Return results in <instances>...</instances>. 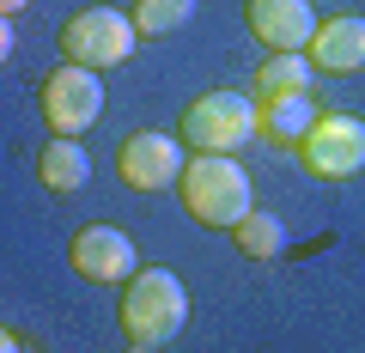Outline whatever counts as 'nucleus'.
Masks as SVG:
<instances>
[{
	"label": "nucleus",
	"instance_id": "f257e3e1",
	"mask_svg": "<svg viewBox=\"0 0 365 353\" xmlns=\"http://www.w3.org/2000/svg\"><path fill=\"white\" fill-rule=\"evenodd\" d=\"M122 335L134 341V347H165L170 335H182V323H189V287H182V275H170V268H134L128 280H122Z\"/></svg>",
	"mask_w": 365,
	"mask_h": 353
},
{
	"label": "nucleus",
	"instance_id": "f03ea898",
	"mask_svg": "<svg viewBox=\"0 0 365 353\" xmlns=\"http://www.w3.org/2000/svg\"><path fill=\"white\" fill-rule=\"evenodd\" d=\"M177 189H182V208H189V220L207 225V232H232V225L244 220L250 208H256L250 170L237 165V158H225V153H195L189 165H182Z\"/></svg>",
	"mask_w": 365,
	"mask_h": 353
},
{
	"label": "nucleus",
	"instance_id": "7ed1b4c3",
	"mask_svg": "<svg viewBox=\"0 0 365 353\" xmlns=\"http://www.w3.org/2000/svg\"><path fill=\"white\" fill-rule=\"evenodd\" d=\"M134 19L116 13V6H79L73 19L61 25V55L73 67H91V73H110L134 55Z\"/></svg>",
	"mask_w": 365,
	"mask_h": 353
},
{
	"label": "nucleus",
	"instance_id": "20e7f679",
	"mask_svg": "<svg viewBox=\"0 0 365 353\" xmlns=\"http://www.w3.org/2000/svg\"><path fill=\"white\" fill-rule=\"evenodd\" d=\"M250 140H256V104L244 92H201L182 110V146H195V153L237 158V146Z\"/></svg>",
	"mask_w": 365,
	"mask_h": 353
},
{
	"label": "nucleus",
	"instance_id": "39448f33",
	"mask_svg": "<svg viewBox=\"0 0 365 353\" xmlns=\"http://www.w3.org/2000/svg\"><path fill=\"white\" fill-rule=\"evenodd\" d=\"M299 158H304L311 177H323V183H347V177H359V170H365V122L359 116H341V110L317 116V128L299 140Z\"/></svg>",
	"mask_w": 365,
	"mask_h": 353
},
{
	"label": "nucleus",
	"instance_id": "423d86ee",
	"mask_svg": "<svg viewBox=\"0 0 365 353\" xmlns=\"http://www.w3.org/2000/svg\"><path fill=\"white\" fill-rule=\"evenodd\" d=\"M43 122H49L55 134H67V140H79V128H91V122L104 116V79L91 73V67H73L61 61L49 79H43Z\"/></svg>",
	"mask_w": 365,
	"mask_h": 353
},
{
	"label": "nucleus",
	"instance_id": "0eeeda50",
	"mask_svg": "<svg viewBox=\"0 0 365 353\" xmlns=\"http://www.w3.org/2000/svg\"><path fill=\"white\" fill-rule=\"evenodd\" d=\"M182 146L177 134H128V140L116 146V177L128 189H140V195H153V189H170L182 177Z\"/></svg>",
	"mask_w": 365,
	"mask_h": 353
},
{
	"label": "nucleus",
	"instance_id": "6e6552de",
	"mask_svg": "<svg viewBox=\"0 0 365 353\" xmlns=\"http://www.w3.org/2000/svg\"><path fill=\"white\" fill-rule=\"evenodd\" d=\"M244 25L268 55H304L317 13H311V0H244Z\"/></svg>",
	"mask_w": 365,
	"mask_h": 353
},
{
	"label": "nucleus",
	"instance_id": "1a4fd4ad",
	"mask_svg": "<svg viewBox=\"0 0 365 353\" xmlns=\"http://www.w3.org/2000/svg\"><path fill=\"white\" fill-rule=\"evenodd\" d=\"M67 262H73V275L98 280V287H122L134 275V244L116 225H79L67 244Z\"/></svg>",
	"mask_w": 365,
	"mask_h": 353
},
{
	"label": "nucleus",
	"instance_id": "9d476101",
	"mask_svg": "<svg viewBox=\"0 0 365 353\" xmlns=\"http://www.w3.org/2000/svg\"><path fill=\"white\" fill-rule=\"evenodd\" d=\"M311 67L317 73H359L365 67V19H317L311 31Z\"/></svg>",
	"mask_w": 365,
	"mask_h": 353
},
{
	"label": "nucleus",
	"instance_id": "9b49d317",
	"mask_svg": "<svg viewBox=\"0 0 365 353\" xmlns=\"http://www.w3.org/2000/svg\"><path fill=\"white\" fill-rule=\"evenodd\" d=\"M317 98L311 92H292V98H262L256 104V140H274V146H299L304 134L317 128Z\"/></svg>",
	"mask_w": 365,
	"mask_h": 353
},
{
	"label": "nucleus",
	"instance_id": "f8f14e48",
	"mask_svg": "<svg viewBox=\"0 0 365 353\" xmlns=\"http://www.w3.org/2000/svg\"><path fill=\"white\" fill-rule=\"evenodd\" d=\"M37 177H43V189H55V195H73V189H86V177H91V153L79 140H67V134H55V140L37 153Z\"/></svg>",
	"mask_w": 365,
	"mask_h": 353
},
{
	"label": "nucleus",
	"instance_id": "ddd939ff",
	"mask_svg": "<svg viewBox=\"0 0 365 353\" xmlns=\"http://www.w3.org/2000/svg\"><path fill=\"white\" fill-rule=\"evenodd\" d=\"M311 79H317L311 55H268V61H262V73H256V98H292V92H311Z\"/></svg>",
	"mask_w": 365,
	"mask_h": 353
},
{
	"label": "nucleus",
	"instance_id": "4468645a",
	"mask_svg": "<svg viewBox=\"0 0 365 353\" xmlns=\"http://www.w3.org/2000/svg\"><path fill=\"white\" fill-rule=\"evenodd\" d=\"M232 244L244 250L250 262H268V256H280V244H287V225H280V213H262V208H250L244 220L232 225Z\"/></svg>",
	"mask_w": 365,
	"mask_h": 353
},
{
	"label": "nucleus",
	"instance_id": "2eb2a0df",
	"mask_svg": "<svg viewBox=\"0 0 365 353\" xmlns=\"http://www.w3.org/2000/svg\"><path fill=\"white\" fill-rule=\"evenodd\" d=\"M195 19V0H134V31L140 37H170Z\"/></svg>",
	"mask_w": 365,
	"mask_h": 353
},
{
	"label": "nucleus",
	"instance_id": "dca6fc26",
	"mask_svg": "<svg viewBox=\"0 0 365 353\" xmlns=\"http://www.w3.org/2000/svg\"><path fill=\"white\" fill-rule=\"evenodd\" d=\"M6 55H13V25L0 19V61H6Z\"/></svg>",
	"mask_w": 365,
	"mask_h": 353
},
{
	"label": "nucleus",
	"instance_id": "f3484780",
	"mask_svg": "<svg viewBox=\"0 0 365 353\" xmlns=\"http://www.w3.org/2000/svg\"><path fill=\"white\" fill-rule=\"evenodd\" d=\"M0 353H25V347H19V335H13V329H0Z\"/></svg>",
	"mask_w": 365,
	"mask_h": 353
},
{
	"label": "nucleus",
	"instance_id": "a211bd4d",
	"mask_svg": "<svg viewBox=\"0 0 365 353\" xmlns=\"http://www.w3.org/2000/svg\"><path fill=\"white\" fill-rule=\"evenodd\" d=\"M31 0H0V19H13V13H25Z\"/></svg>",
	"mask_w": 365,
	"mask_h": 353
},
{
	"label": "nucleus",
	"instance_id": "6ab92c4d",
	"mask_svg": "<svg viewBox=\"0 0 365 353\" xmlns=\"http://www.w3.org/2000/svg\"><path fill=\"white\" fill-rule=\"evenodd\" d=\"M128 353H158V347H134V341H128Z\"/></svg>",
	"mask_w": 365,
	"mask_h": 353
}]
</instances>
